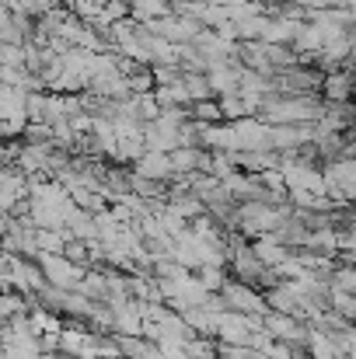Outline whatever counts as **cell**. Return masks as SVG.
Wrapping results in <instances>:
<instances>
[{
	"label": "cell",
	"instance_id": "6da1fadb",
	"mask_svg": "<svg viewBox=\"0 0 356 359\" xmlns=\"http://www.w3.org/2000/svg\"><path fill=\"white\" fill-rule=\"evenodd\" d=\"M42 265H46V276H49V279H56V283H67V279L74 276V272H70V265H63V262H56L53 255H49V258H46Z\"/></svg>",
	"mask_w": 356,
	"mask_h": 359
},
{
	"label": "cell",
	"instance_id": "7a4b0ae2",
	"mask_svg": "<svg viewBox=\"0 0 356 359\" xmlns=\"http://www.w3.org/2000/svg\"><path fill=\"white\" fill-rule=\"evenodd\" d=\"M39 359H53V356H39Z\"/></svg>",
	"mask_w": 356,
	"mask_h": 359
},
{
	"label": "cell",
	"instance_id": "3957f363",
	"mask_svg": "<svg viewBox=\"0 0 356 359\" xmlns=\"http://www.w3.org/2000/svg\"><path fill=\"white\" fill-rule=\"evenodd\" d=\"M0 227H4V217H0Z\"/></svg>",
	"mask_w": 356,
	"mask_h": 359
}]
</instances>
